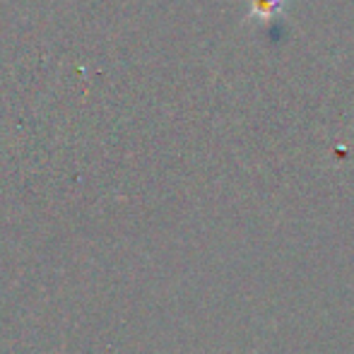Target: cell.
I'll return each mask as SVG.
<instances>
[{"instance_id": "cell-1", "label": "cell", "mask_w": 354, "mask_h": 354, "mask_svg": "<svg viewBox=\"0 0 354 354\" xmlns=\"http://www.w3.org/2000/svg\"><path fill=\"white\" fill-rule=\"evenodd\" d=\"M289 0H248V19L258 24H272L284 15Z\"/></svg>"}]
</instances>
